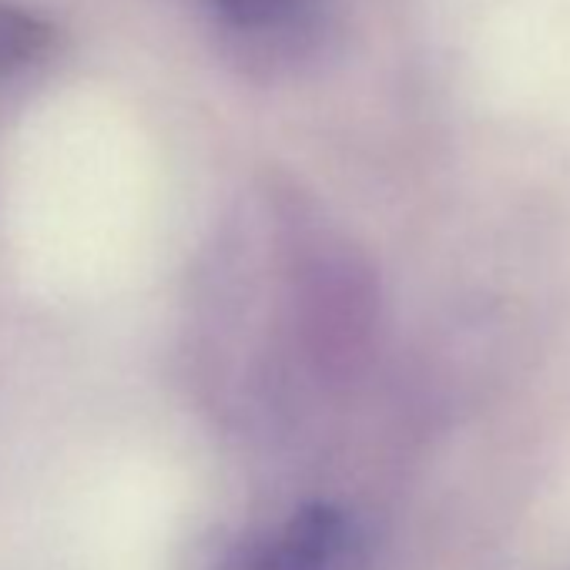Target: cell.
<instances>
[{"label":"cell","instance_id":"2","mask_svg":"<svg viewBox=\"0 0 570 570\" xmlns=\"http://www.w3.org/2000/svg\"><path fill=\"white\" fill-rule=\"evenodd\" d=\"M212 18L238 45L289 51L323 21V0H208Z\"/></svg>","mask_w":570,"mask_h":570},{"label":"cell","instance_id":"3","mask_svg":"<svg viewBox=\"0 0 570 570\" xmlns=\"http://www.w3.org/2000/svg\"><path fill=\"white\" fill-rule=\"evenodd\" d=\"M51 45L55 31L45 18L0 0V78L41 61Z\"/></svg>","mask_w":570,"mask_h":570},{"label":"cell","instance_id":"1","mask_svg":"<svg viewBox=\"0 0 570 570\" xmlns=\"http://www.w3.org/2000/svg\"><path fill=\"white\" fill-rule=\"evenodd\" d=\"M356 537L350 520L333 507L296 513L275 537L242 543L222 570H350Z\"/></svg>","mask_w":570,"mask_h":570}]
</instances>
